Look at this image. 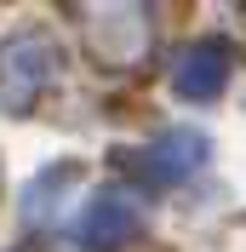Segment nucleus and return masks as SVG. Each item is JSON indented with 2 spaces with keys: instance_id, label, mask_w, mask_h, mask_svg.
Returning a JSON list of instances; mask_svg holds the SVG:
<instances>
[{
  "instance_id": "f03ea898",
  "label": "nucleus",
  "mask_w": 246,
  "mask_h": 252,
  "mask_svg": "<svg viewBox=\"0 0 246 252\" xmlns=\"http://www.w3.org/2000/svg\"><path fill=\"white\" fill-rule=\"evenodd\" d=\"M138 229H143V201L138 195L132 189H97L86 201V212H80V223H75V241L86 252H115L126 241H138Z\"/></svg>"
},
{
  "instance_id": "f257e3e1",
  "label": "nucleus",
  "mask_w": 246,
  "mask_h": 252,
  "mask_svg": "<svg viewBox=\"0 0 246 252\" xmlns=\"http://www.w3.org/2000/svg\"><path fill=\"white\" fill-rule=\"evenodd\" d=\"M52 80H58V40L46 29H17L0 40V103L12 115H29Z\"/></svg>"
},
{
  "instance_id": "20e7f679",
  "label": "nucleus",
  "mask_w": 246,
  "mask_h": 252,
  "mask_svg": "<svg viewBox=\"0 0 246 252\" xmlns=\"http://www.w3.org/2000/svg\"><path fill=\"white\" fill-rule=\"evenodd\" d=\"M229 63H235V46L223 40V34H200V40H189V46L178 52V63H172V86H178V97H189V103H212V97L229 86Z\"/></svg>"
},
{
  "instance_id": "7ed1b4c3",
  "label": "nucleus",
  "mask_w": 246,
  "mask_h": 252,
  "mask_svg": "<svg viewBox=\"0 0 246 252\" xmlns=\"http://www.w3.org/2000/svg\"><path fill=\"white\" fill-rule=\"evenodd\" d=\"M206 160H212V138H206L200 126H166L154 143H143L138 155H132V166H138L143 178H154V184H184V178H195Z\"/></svg>"
}]
</instances>
